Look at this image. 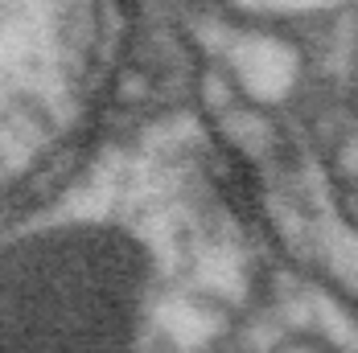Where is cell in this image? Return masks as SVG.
Here are the masks:
<instances>
[{
  "label": "cell",
  "instance_id": "6da1fadb",
  "mask_svg": "<svg viewBox=\"0 0 358 353\" xmlns=\"http://www.w3.org/2000/svg\"><path fill=\"white\" fill-rule=\"evenodd\" d=\"M210 181H215L218 197L239 213V218H255L259 213V181H255V169H251L235 148H218L215 152Z\"/></svg>",
  "mask_w": 358,
  "mask_h": 353
}]
</instances>
